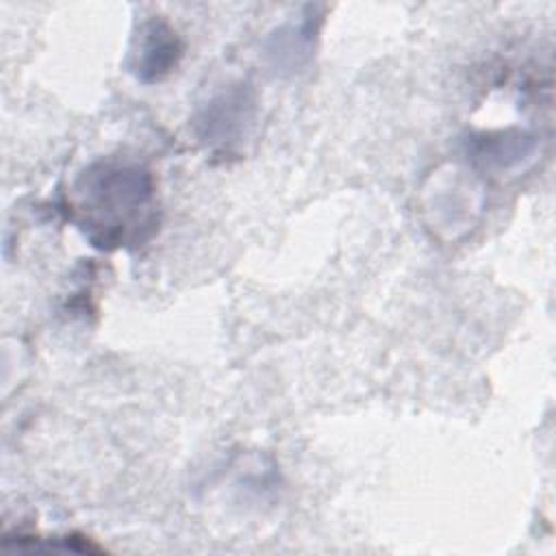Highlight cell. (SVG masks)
Instances as JSON below:
<instances>
[{
    "label": "cell",
    "mask_w": 556,
    "mask_h": 556,
    "mask_svg": "<svg viewBox=\"0 0 556 556\" xmlns=\"http://www.w3.org/2000/svg\"><path fill=\"white\" fill-rule=\"evenodd\" d=\"M315 30L317 26L311 17L276 30V35H271L267 41V56L271 59L274 67H287L289 72L300 67L311 54Z\"/></svg>",
    "instance_id": "obj_5"
},
{
    "label": "cell",
    "mask_w": 556,
    "mask_h": 556,
    "mask_svg": "<svg viewBox=\"0 0 556 556\" xmlns=\"http://www.w3.org/2000/svg\"><path fill=\"white\" fill-rule=\"evenodd\" d=\"M471 156L495 169H513L523 165L532 159L536 150L534 137L521 130H500V132H484L469 139Z\"/></svg>",
    "instance_id": "obj_4"
},
{
    "label": "cell",
    "mask_w": 556,
    "mask_h": 556,
    "mask_svg": "<svg viewBox=\"0 0 556 556\" xmlns=\"http://www.w3.org/2000/svg\"><path fill=\"white\" fill-rule=\"evenodd\" d=\"M182 56V43L176 30L159 17L148 20L137 35L130 52V70L143 83H159L172 74Z\"/></svg>",
    "instance_id": "obj_3"
},
{
    "label": "cell",
    "mask_w": 556,
    "mask_h": 556,
    "mask_svg": "<svg viewBox=\"0 0 556 556\" xmlns=\"http://www.w3.org/2000/svg\"><path fill=\"white\" fill-rule=\"evenodd\" d=\"M256 113V100L248 85H230L213 96L195 115L198 139L217 154H230L248 137Z\"/></svg>",
    "instance_id": "obj_2"
},
{
    "label": "cell",
    "mask_w": 556,
    "mask_h": 556,
    "mask_svg": "<svg viewBox=\"0 0 556 556\" xmlns=\"http://www.w3.org/2000/svg\"><path fill=\"white\" fill-rule=\"evenodd\" d=\"M70 217L100 250L141 245L156 230V189L148 167L126 159H100L70 189Z\"/></svg>",
    "instance_id": "obj_1"
}]
</instances>
